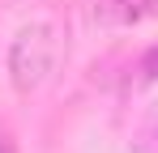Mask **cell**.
<instances>
[{
  "label": "cell",
  "instance_id": "2",
  "mask_svg": "<svg viewBox=\"0 0 158 153\" xmlns=\"http://www.w3.org/2000/svg\"><path fill=\"white\" fill-rule=\"evenodd\" d=\"M90 13L103 26H137L145 17H158V0H94Z\"/></svg>",
  "mask_w": 158,
  "mask_h": 153
},
{
  "label": "cell",
  "instance_id": "4",
  "mask_svg": "<svg viewBox=\"0 0 158 153\" xmlns=\"http://www.w3.org/2000/svg\"><path fill=\"white\" fill-rule=\"evenodd\" d=\"M0 153H13V132L0 124Z\"/></svg>",
  "mask_w": 158,
  "mask_h": 153
},
{
  "label": "cell",
  "instance_id": "3",
  "mask_svg": "<svg viewBox=\"0 0 158 153\" xmlns=\"http://www.w3.org/2000/svg\"><path fill=\"white\" fill-rule=\"evenodd\" d=\"M154 81H158V43L145 51V55L137 60V68H132V85H154Z\"/></svg>",
  "mask_w": 158,
  "mask_h": 153
},
{
  "label": "cell",
  "instance_id": "1",
  "mask_svg": "<svg viewBox=\"0 0 158 153\" xmlns=\"http://www.w3.org/2000/svg\"><path fill=\"white\" fill-rule=\"evenodd\" d=\"M56 55H60V30L47 17H34L26 22L13 43H9V81L17 94H34L56 68Z\"/></svg>",
  "mask_w": 158,
  "mask_h": 153
}]
</instances>
